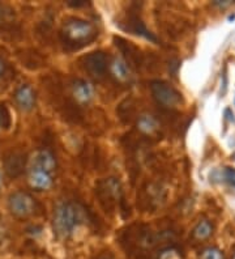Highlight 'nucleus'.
Instances as JSON below:
<instances>
[{"label": "nucleus", "instance_id": "nucleus-1", "mask_svg": "<svg viewBox=\"0 0 235 259\" xmlns=\"http://www.w3.org/2000/svg\"><path fill=\"white\" fill-rule=\"evenodd\" d=\"M85 222L86 213L84 207L75 202H62L57 205L54 212V233L59 240H68Z\"/></svg>", "mask_w": 235, "mask_h": 259}, {"label": "nucleus", "instance_id": "nucleus-2", "mask_svg": "<svg viewBox=\"0 0 235 259\" xmlns=\"http://www.w3.org/2000/svg\"><path fill=\"white\" fill-rule=\"evenodd\" d=\"M96 26L89 21L81 19H68L64 21L60 29V39L71 49H81L97 38Z\"/></svg>", "mask_w": 235, "mask_h": 259}, {"label": "nucleus", "instance_id": "nucleus-3", "mask_svg": "<svg viewBox=\"0 0 235 259\" xmlns=\"http://www.w3.org/2000/svg\"><path fill=\"white\" fill-rule=\"evenodd\" d=\"M7 207L12 216L17 219H28L37 211V202L26 191H15L8 196Z\"/></svg>", "mask_w": 235, "mask_h": 259}, {"label": "nucleus", "instance_id": "nucleus-4", "mask_svg": "<svg viewBox=\"0 0 235 259\" xmlns=\"http://www.w3.org/2000/svg\"><path fill=\"white\" fill-rule=\"evenodd\" d=\"M151 91L157 104L163 108H176L183 102L182 95L165 81H153L151 84Z\"/></svg>", "mask_w": 235, "mask_h": 259}, {"label": "nucleus", "instance_id": "nucleus-5", "mask_svg": "<svg viewBox=\"0 0 235 259\" xmlns=\"http://www.w3.org/2000/svg\"><path fill=\"white\" fill-rule=\"evenodd\" d=\"M97 195L105 207L113 208L122 200V186L116 178H106L97 184Z\"/></svg>", "mask_w": 235, "mask_h": 259}, {"label": "nucleus", "instance_id": "nucleus-6", "mask_svg": "<svg viewBox=\"0 0 235 259\" xmlns=\"http://www.w3.org/2000/svg\"><path fill=\"white\" fill-rule=\"evenodd\" d=\"M84 70L94 77V79H102L109 71V57L104 51H93L85 55L81 59Z\"/></svg>", "mask_w": 235, "mask_h": 259}, {"label": "nucleus", "instance_id": "nucleus-7", "mask_svg": "<svg viewBox=\"0 0 235 259\" xmlns=\"http://www.w3.org/2000/svg\"><path fill=\"white\" fill-rule=\"evenodd\" d=\"M57 169V160L49 149H38L29 158V170H42L53 174Z\"/></svg>", "mask_w": 235, "mask_h": 259}, {"label": "nucleus", "instance_id": "nucleus-8", "mask_svg": "<svg viewBox=\"0 0 235 259\" xmlns=\"http://www.w3.org/2000/svg\"><path fill=\"white\" fill-rule=\"evenodd\" d=\"M26 156L21 152L12 151L10 153H7L6 157L3 160L4 171L10 178H17L20 177L26 167Z\"/></svg>", "mask_w": 235, "mask_h": 259}, {"label": "nucleus", "instance_id": "nucleus-9", "mask_svg": "<svg viewBox=\"0 0 235 259\" xmlns=\"http://www.w3.org/2000/svg\"><path fill=\"white\" fill-rule=\"evenodd\" d=\"M119 25L123 30H127V32L133 33L136 35H140V37L145 38V39H149V41H157V38L148 30L144 22L141 21L140 17L137 15H135V13L128 15V16L125 17L124 21L120 22Z\"/></svg>", "mask_w": 235, "mask_h": 259}, {"label": "nucleus", "instance_id": "nucleus-10", "mask_svg": "<svg viewBox=\"0 0 235 259\" xmlns=\"http://www.w3.org/2000/svg\"><path fill=\"white\" fill-rule=\"evenodd\" d=\"M13 98H15L16 105L22 111L33 110L35 106V102H37V96H35L34 89L28 85V84L20 85L19 88L16 89Z\"/></svg>", "mask_w": 235, "mask_h": 259}, {"label": "nucleus", "instance_id": "nucleus-11", "mask_svg": "<svg viewBox=\"0 0 235 259\" xmlns=\"http://www.w3.org/2000/svg\"><path fill=\"white\" fill-rule=\"evenodd\" d=\"M72 95L78 104H89L93 100V87L85 80L77 79L72 82Z\"/></svg>", "mask_w": 235, "mask_h": 259}, {"label": "nucleus", "instance_id": "nucleus-12", "mask_svg": "<svg viewBox=\"0 0 235 259\" xmlns=\"http://www.w3.org/2000/svg\"><path fill=\"white\" fill-rule=\"evenodd\" d=\"M29 184L35 190H49L54 184L53 176L42 170H29Z\"/></svg>", "mask_w": 235, "mask_h": 259}, {"label": "nucleus", "instance_id": "nucleus-13", "mask_svg": "<svg viewBox=\"0 0 235 259\" xmlns=\"http://www.w3.org/2000/svg\"><path fill=\"white\" fill-rule=\"evenodd\" d=\"M109 70L110 72H111V75H113L118 81L127 82L129 79H131L129 68L124 60L118 59V58L113 59L109 64Z\"/></svg>", "mask_w": 235, "mask_h": 259}, {"label": "nucleus", "instance_id": "nucleus-14", "mask_svg": "<svg viewBox=\"0 0 235 259\" xmlns=\"http://www.w3.org/2000/svg\"><path fill=\"white\" fill-rule=\"evenodd\" d=\"M16 25V13L13 8L0 3V30H12Z\"/></svg>", "mask_w": 235, "mask_h": 259}, {"label": "nucleus", "instance_id": "nucleus-15", "mask_svg": "<svg viewBox=\"0 0 235 259\" xmlns=\"http://www.w3.org/2000/svg\"><path fill=\"white\" fill-rule=\"evenodd\" d=\"M114 41L116 42V46L124 53L125 57H128L129 63H140V55H138L137 49H136L135 46H132L131 42H127L125 39H123V38L120 37H115L114 38Z\"/></svg>", "mask_w": 235, "mask_h": 259}, {"label": "nucleus", "instance_id": "nucleus-16", "mask_svg": "<svg viewBox=\"0 0 235 259\" xmlns=\"http://www.w3.org/2000/svg\"><path fill=\"white\" fill-rule=\"evenodd\" d=\"M213 224L209 220H201L196 224V227L192 231V238L196 241H205L213 234Z\"/></svg>", "mask_w": 235, "mask_h": 259}, {"label": "nucleus", "instance_id": "nucleus-17", "mask_svg": "<svg viewBox=\"0 0 235 259\" xmlns=\"http://www.w3.org/2000/svg\"><path fill=\"white\" fill-rule=\"evenodd\" d=\"M138 128L145 134H153L158 130V122L152 115H141L137 122Z\"/></svg>", "mask_w": 235, "mask_h": 259}, {"label": "nucleus", "instance_id": "nucleus-18", "mask_svg": "<svg viewBox=\"0 0 235 259\" xmlns=\"http://www.w3.org/2000/svg\"><path fill=\"white\" fill-rule=\"evenodd\" d=\"M12 126V117L11 111L6 104H0V133L8 131Z\"/></svg>", "mask_w": 235, "mask_h": 259}, {"label": "nucleus", "instance_id": "nucleus-19", "mask_svg": "<svg viewBox=\"0 0 235 259\" xmlns=\"http://www.w3.org/2000/svg\"><path fill=\"white\" fill-rule=\"evenodd\" d=\"M200 259H225V255L217 247H207L200 253Z\"/></svg>", "mask_w": 235, "mask_h": 259}, {"label": "nucleus", "instance_id": "nucleus-20", "mask_svg": "<svg viewBox=\"0 0 235 259\" xmlns=\"http://www.w3.org/2000/svg\"><path fill=\"white\" fill-rule=\"evenodd\" d=\"M221 178H222L223 182L229 185L231 189L235 190V169L234 167H225L221 173Z\"/></svg>", "mask_w": 235, "mask_h": 259}, {"label": "nucleus", "instance_id": "nucleus-21", "mask_svg": "<svg viewBox=\"0 0 235 259\" xmlns=\"http://www.w3.org/2000/svg\"><path fill=\"white\" fill-rule=\"evenodd\" d=\"M6 71H7V64H6V62H4V60L2 59V58H0V79L3 77L4 73H6Z\"/></svg>", "mask_w": 235, "mask_h": 259}, {"label": "nucleus", "instance_id": "nucleus-22", "mask_svg": "<svg viewBox=\"0 0 235 259\" xmlns=\"http://www.w3.org/2000/svg\"><path fill=\"white\" fill-rule=\"evenodd\" d=\"M97 259H116L111 253H104L97 256Z\"/></svg>", "mask_w": 235, "mask_h": 259}, {"label": "nucleus", "instance_id": "nucleus-23", "mask_svg": "<svg viewBox=\"0 0 235 259\" xmlns=\"http://www.w3.org/2000/svg\"><path fill=\"white\" fill-rule=\"evenodd\" d=\"M214 6H219V7H226V6H230V4H231V2H219V0H216V2H214Z\"/></svg>", "mask_w": 235, "mask_h": 259}, {"label": "nucleus", "instance_id": "nucleus-24", "mask_svg": "<svg viewBox=\"0 0 235 259\" xmlns=\"http://www.w3.org/2000/svg\"><path fill=\"white\" fill-rule=\"evenodd\" d=\"M3 186V180H2V173H0V189Z\"/></svg>", "mask_w": 235, "mask_h": 259}, {"label": "nucleus", "instance_id": "nucleus-25", "mask_svg": "<svg viewBox=\"0 0 235 259\" xmlns=\"http://www.w3.org/2000/svg\"><path fill=\"white\" fill-rule=\"evenodd\" d=\"M231 259H235V251H234V254H232V256H231Z\"/></svg>", "mask_w": 235, "mask_h": 259}, {"label": "nucleus", "instance_id": "nucleus-26", "mask_svg": "<svg viewBox=\"0 0 235 259\" xmlns=\"http://www.w3.org/2000/svg\"><path fill=\"white\" fill-rule=\"evenodd\" d=\"M232 157H234V158H235V153H234V156H232Z\"/></svg>", "mask_w": 235, "mask_h": 259}]
</instances>
